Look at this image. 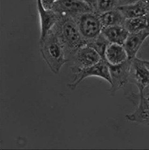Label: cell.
Returning a JSON list of instances; mask_svg holds the SVG:
<instances>
[{"label": "cell", "instance_id": "22", "mask_svg": "<svg viewBox=\"0 0 149 150\" xmlns=\"http://www.w3.org/2000/svg\"><path fill=\"white\" fill-rule=\"evenodd\" d=\"M139 97H142L146 99H149V84L144 88L141 95H139Z\"/></svg>", "mask_w": 149, "mask_h": 150}, {"label": "cell", "instance_id": "15", "mask_svg": "<svg viewBox=\"0 0 149 150\" xmlns=\"http://www.w3.org/2000/svg\"><path fill=\"white\" fill-rule=\"evenodd\" d=\"M103 28L115 25H124L126 19L118 9L108 11L99 14Z\"/></svg>", "mask_w": 149, "mask_h": 150}, {"label": "cell", "instance_id": "14", "mask_svg": "<svg viewBox=\"0 0 149 150\" xmlns=\"http://www.w3.org/2000/svg\"><path fill=\"white\" fill-rule=\"evenodd\" d=\"M117 9L126 19L141 17L148 13L143 0L135 4L119 6Z\"/></svg>", "mask_w": 149, "mask_h": 150}, {"label": "cell", "instance_id": "13", "mask_svg": "<svg viewBox=\"0 0 149 150\" xmlns=\"http://www.w3.org/2000/svg\"><path fill=\"white\" fill-rule=\"evenodd\" d=\"M101 33L110 43L123 45L129 33L124 25H119L103 28Z\"/></svg>", "mask_w": 149, "mask_h": 150}, {"label": "cell", "instance_id": "2", "mask_svg": "<svg viewBox=\"0 0 149 150\" xmlns=\"http://www.w3.org/2000/svg\"><path fill=\"white\" fill-rule=\"evenodd\" d=\"M40 50L43 58L53 74L59 73L67 60L64 47L52 29L39 41Z\"/></svg>", "mask_w": 149, "mask_h": 150}, {"label": "cell", "instance_id": "18", "mask_svg": "<svg viewBox=\"0 0 149 150\" xmlns=\"http://www.w3.org/2000/svg\"><path fill=\"white\" fill-rule=\"evenodd\" d=\"M119 6V0H98L96 12L99 14L117 9Z\"/></svg>", "mask_w": 149, "mask_h": 150}, {"label": "cell", "instance_id": "8", "mask_svg": "<svg viewBox=\"0 0 149 150\" xmlns=\"http://www.w3.org/2000/svg\"><path fill=\"white\" fill-rule=\"evenodd\" d=\"M141 95L144 88L149 84V70L143 63V60L136 57L132 60L130 78Z\"/></svg>", "mask_w": 149, "mask_h": 150}, {"label": "cell", "instance_id": "16", "mask_svg": "<svg viewBox=\"0 0 149 150\" xmlns=\"http://www.w3.org/2000/svg\"><path fill=\"white\" fill-rule=\"evenodd\" d=\"M124 25L129 33L149 28V13L141 17L126 19Z\"/></svg>", "mask_w": 149, "mask_h": 150}, {"label": "cell", "instance_id": "10", "mask_svg": "<svg viewBox=\"0 0 149 150\" xmlns=\"http://www.w3.org/2000/svg\"><path fill=\"white\" fill-rule=\"evenodd\" d=\"M149 37V28L138 32L129 33L123 46L127 52L128 59H133L146 40Z\"/></svg>", "mask_w": 149, "mask_h": 150}, {"label": "cell", "instance_id": "4", "mask_svg": "<svg viewBox=\"0 0 149 150\" xmlns=\"http://www.w3.org/2000/svg\"><path fill=\"white\" fill-rule=\"evenodd\" d=\"M78 30L87 43L96 38L102 32L99 14L95 11L87 12L74 18Z\"/></svg>", "mask_w": 149, "mask_h": 150}, {"label": "cell", "instance_id": "21", "mask_svg": "<svg viewBox=\"0 0 149 150\" xmlns=\"http://www.w3.org/2000/svg\"><path fill=\"white\" fill-rule=\"evenodd\" d=\"M140 1H141V0H119V6L135 4V3L138 2Z\"/></svg>", "mask_w": 149, "mask_h": 150}, {"label": "cell", "instance_id": "25", "mask_svg": "<svg viewBox=\"0 0 149 150\" xmlns=\"http://www.w3.org/2000/svg\"><path fill=\"white\" fill-rule=\"evenodd\" d=\"M57 1V0H55V1Z\"/></svg>", "mask_w": 149, "mask_h": 150}, {"label": "cell", "instance_id": "12", "mask_svg": "<svg viewBox=\"0 0 149 150\" xmlns=\"http://www.w3.org/2000/svg\"><path fill=\"white\" fill-rule=\"evenodd\" d=\"M138 104L136 109L132 113L125 116L127 120L149 126V99L139 97Z\"/></svg>", "mask_w": 149, "mask_h": 150}, {"label": "cell", "instance_id": "20", "mask_svg": "<svg viewBox=\"0 0 149 150\" xmlns=\"http://www.w3.org/2000/svg\"><path fill=\"white\" fill-rule=\"evenodd\" d=\"M42 2L45 8L50 10L51 9L52 6L55 2V0H42Z\"/></svg>", "mask_w": 149, "mask_h": 150}, {"label": "cell", "instance_id": "6", "mask_svg": "<svg viewBox=\"0 0 149 150\" xmlns=\"http://www.w3.org/2000/svg\"><path fill=\"white\" fill-rule=\"evenodd\" d=\"M132 60L128 59L123 63L115 66L108 64L112 81V94H115L117 91L123 88L129 81Z\"/></svg>", "mask_w": 149, "mask_h": 150}, {"label": "cell", "instance_id": "9", "mask_svg": "<svg viewBox=\"0 0 149 150\" xmlns=\"http://www.w3.org/2000/svg\"><path fill=\"white\" fill-rule=\"evenodd\" d=\"M37 8L40 21V36L39 41L43 39L49 31L51 30L57 22L60 15L51 9L44 7L42 0H37Z\"/></svg>", "mask_w": 149, "mask_h": 150}, {"label": "cell", "instance_id": "24", "mask_svg": "<svg viewBox=\"0 0 149 150\" xmlns=\"http://www.w3.org/2000/svg\"><path fill=\"white\" fill-rule=\"evenodd\" d=\"M143 63L145 64V66H146L147 68H148V70H149V60H143Z\"/></svg>", "mask_w": 149, "mask_h": 150}, {"label": "cell", "instance_id": "7", "mask_svg": "<svg viewBox=\"0 0 149 150\" xmlns=\"http://www.w3.org/2000/svg\"><path fill=\"white\" fill-rule=\"evenodd\" d=\"M71 57L73 66L80 68L91 67L102 59L98 53L87 44L79 48Z\"/></svg>", "mask_w": 149, "mask_h": 150}, {"label": "cell", "instance_id": "17", "mask_svg": "<svg viewBox=\"0 0 149 150\" xmlns=\"http://www.w3.org/2000/svg\"><path fill=\"white\" fill-rule=\"evenodd\" d=\"M110 43L103 34L101 33L96 38L88 42L87 45L96 50L101 56L102 59L104 60L105 50Z\"/></svg>", "mask_w": 149, "mask_h": 150}, {"label": "cell", "instance_id": "23", "mask_svg": "<svg viewBox=\"0 0 149 150\" xmlns=\"http://www.w3.org/2000/svg\"><path fill=\"white\" fill-rule=\"evenodd\" d=\"M146 9L148 13H149V0H143Z\"/></svg>", "mask_w": 149, "mask_h": 150}, {"label": "cell", "instance_id": "1", "mask_svg": "<svg viewBox=\"0 0 149 150\" xmlns=\"http://www.w3.org/2000/svg\"><path fill=\"white\" fill-rule=\"evenodd\" d=\"M52 30L63 44L66 57L67 56L71 57L79 48L87 44L78 30L74 19L70 16L60 15Z\"/></svg>", "mask_w": 149, "mask_h": 150}, {"label": "cell", "instance_id": "11", "mask_svg": "<svg viewBox=\"0 0 149 150\" xmlns=\"http://www.w3.org/2000/svg\"><path fill=\"white\" fill-rule=\"evenodd\" d=\"M128 56L123 45L110 43L105 52L104 60L111 66L118 65L127 61Z\"/></svg>", "mask_w": 149, "mask_h": 150}, {"label": "cell", "instance_id": "5", "mask_svg": "<svg viewBox=\"0 0 149 150\" xmlns=\"http://www.w3.org/2000/svg\"><path fill=\"white\" fill-rule=\"evenodd\" d=\"M51 10L60 15H66L73 18L83 13L94 11L82 0H57L53 3Z\"/></svg>", "mask_w": 149, "mask_h": 150}, {"label": "cell", "instance_id": "3", "mask_svg": "<svg viewBox=\"0 0 149 150\" xmlns=\"http://www.w3.org/2000/svg\"><path fill=\"white\" fill-rule=\"evenodd\" d=\"M72 71L74 79L72 82L67 84L70 89L74 91L83 80L90 77H97L104 79L111 85V79L108 64L105 60H101L98 63L87 68H80L72 66Z\"/></svg>", "mask_w": 149, "mask_h": 150}, {"label": "cell", "instance_id": "19", "mask_svg": "<svg viewBox=\"0 0 149 150\" xmlns=\"http://www.w3.org/2000/svg\"><path fill=\"white\" fill-rule=\"evenodd\" d=\"M82 1L87 4L88 5L90 6L93 10L96 12L98 0H82Z\"/></svg>", "mask_w": 149, "mask_h": 150}]
</instances>
